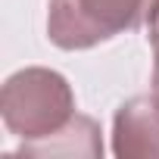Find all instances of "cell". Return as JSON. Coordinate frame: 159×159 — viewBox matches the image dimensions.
<instances>
[{"label":"cell","instance_id":"cell-2","mask_svg":"<svg viewBox=\"0 0 159 159\" xmlns=\"http://www.w3.org/2000/svg\"><path fill=\"white\" fill-rule=\"evenodd\" d=\"M159 0H50L47 38L59 50H91L153 19Z\"/></svg>","mask_w":159,"mask_h":159},{"label":"cell","instance_id":"cell-4","mask_svg":"<svg viewBox=\"0 0 159 159\" xmlns=\"http://www.w3.org/2000/svg\"><path fill=\"white\" fill-rule=\"evenodd\" d=\"M100 125L88 116H75L59 134L47 140H31L22 143L13 156H103V140H100Z\"/></svg>","mask_w":159,"mask_h":159},{"label":"cell","instance_id":"cell-3","mask_svg":"<svg viewBox=\"0 0 159 159\" xmlns=\"http://www.w3.org/2000/svg\"><path fill=\"white\" fill-rule=\"evenodd\" d=\"M112 153L122 159H159V91L137 94L116 109Z\"/></svg>","mask_w":159,"mask_h":159},{"label":"cell","instance_id":"cell-6","mask_svg":"<svg viewBox=\"0 0 159 159\" xmlns=\"http://www.w3.org/2000/svg\"><path fill=\"white\" fill-rule=\"evenodd\" d=\"M153 91H159V47H153Z\"/></svg>","mask_w":159,"mask_h":159},{"label":"cell","instance_id":"cell-1","mask_svg":"<svg viewBox=\"0 0 159 159\" xmlns=\"http://www.w3.org/2000/svg\"><path fill=\"white\" fill-rule=\"evenodd\" d=\"M0 116L7 131L22 143L47 140L78 116L75 91L66 75L44 66H28L7 78L0 94Z\"/></svg>","mask_w":159,"mask_h":159},{"label":"cell","instance_id":"cell-5","mask_svg":"<svg viewBox=\"0 0 159 159\" xmlns=\"http://www.w3.org/2000/svg\"><path fill=\"white\" fill-rule=\"evenodd\" d=\"M147 28H150V47H159V7H156V13H153V19L147 22Z\"/></svg>","mask_w":159,"mask_h":159}]
</instances>
